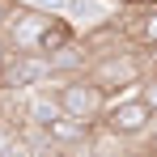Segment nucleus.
Returning <instances> with one entry per match:
<instances>
[{
    "mask_svg": "<svg viewBox=\"0 0 157 157\" xmlns=\"http://www.w3.org/2000/svg\"><path fill=\"white\" fill-rule=\"evenodd\" d=\"M85 77L110 98V94L123 89V85H136V89H140V85L149 81V59L136 55V51H106V55H98V59L89 64Z\"/></svg>",
    "mask_w": 157,
    "mask_h": 157,
    "instance_id": "obj_1",
    "label": "nucleus"
},
{
    "mask_svg": "<svg viewBox=\"0 0 157 157\" xmlns=\"http://www.w3.org/2000/svg\"><path fill=\"white\" fill-rule=\"evenodd\" d=\"M55 94V102H59V110L68 115V119H81V123H102L106 106H110V98H106L102 89L94 85L89 77H72V81H51L47 85Z\"/></svg>",
    "mask_w": 157,
    "mask_h": 157,
    "instance_id": "obj_2",
    "label": "nucleus"
},
{
    "mask_svg": "<svg viewBox=\"0 0 157 157\" xmlns=\"http://www.w3.org/2000/svg\"><path fill=\"white\" fill-rule=\"evenodd\" d=\"M157 123L153 106L144 102L140 94H128V98H110V106H106L102 115V132L110 136V140H136V136H149Z\"/></svg>",
    "mask_w": 157,
    "mask_h": 157,
    "instance_id": "obj_3",
    "label": "nucleus"
},
{
    "mask_svg": "<svg viewBox=\"0 0 157 157\" xmlns=\"http://www.w3.org/2000/svg\"><path fill=\"white\" fill-rule=\"evenodd\" d=\"M51 81H55L51 59L38 51H9L0 64V89L4 94H26L34 85H51Z\"/></svg>",
    "mask_w": 157,
    "mask_h": 157,
    "instance_id": "obj_4",
    "label": "nucleus"
},
{
    "mask_svg": "<svg viewBox=\"0 0 157 157\" xmlns=\"http://www.w3.org/2000/svg\"><path fill=\"white\" fill-rule=\"evenodd\" d=\"M102 128V123H81V119H55L51 128L43 132V140L51 144V153H77V144H89L94 140V132Z\"/></svg>",
    "mask_w": 157,
    "mask_h": 157,
    "instance_id": "obj_5",
    "label": "nucleus"
},
{
    "mask_svg": "<svg viewBox=\"0 0 157 157\" xmlns=\"http://www.w3.org/2000/svg\"><path fill=\"white\" fill-rule=\"evenodd\" d=\"M128 30H132V38H136V43H149V47H157V9H149V13H136Z\"/></svg>",
    "mask_w": 157,
    "mask_h": 157,
    "instance_id": "obj_6",
    "label": "nucleus"
},
{
    "mask_svg": "<svg viewBox=\"0 0 157 157\" xmlns=\"http://www.w3.org/2000/svg\"><path fill=\"white\" fill-rule=\"evenodd\" d=\"M140 98H144V102L153 106V115H157V77H153V72H149V81L140 85Z\"/></svg>",
    "mask_w": 157,
    "mask_h": 157,
    "instance_id": "obj_7",
    "label": "nucleus"
},
{
    "mask_svg": "<svg viewBox=\"0 0 157 157\" xmlns=\"http://www.w3.org/2000/svg\"><path fill=\"white\" fill-rule=\"evenodd\" d=\"M0 26H9V4L0 0Z\"/></svg>",
    "mask_w": 157,
    "mask_h": 157,
    "instance_id": "obj_8",
    "label": "nucleus"
},
{
    "mask_svg": "<svg viewBox=\"0 0 157 157\" xmlns=\"http://www.w3.org/2000/svg\"><path fill=\"white\" fill-rule=\"evenodd\" d=\"M149 140H153V153H157V123H153V132H149Z\"/></svg>",
    "mask_w": 157,
    "mask_h": 157,
    "instance_id": "obj_9",
    "label": "nucleus"
},
{
    "mask_svg": "<svg viewBox=\"0 0 157 157\" xmlns=\"http://www.w3.org/2000/svg\"><path fill=\"white\" fill-rule=\"evenodd\" d=\"M4 55H9V47H4V43H0V64H4Z\"/></svg>",
    "mask_w": 157,
    "mask_h": 157,
    "instance_id": "obj_10",
    "label": "nucleus"
},
{
    "mask_svg": "<svg viewBox=\"0 0 157 157\" xmlns=\"http://www.w3.org/2000/svg\"><path fill=\"white\" fill-rule=\"evenodd\" d=\"M55 157H85V153H55Z\"/></svg>",
    "mask_w": 157,
    "mask_h": 157,
    "instance_id": "obj_11",
    "label": "nucleus"
},
{
    "mask_svg": "<svg viewBox=\"0 0 157 157\" xmlns=\"http://www.w3.org/2000/svg\"><path fill=\"white\" fill-rule=\"evenodd\" d=\"M110 4H128V0H110Z\"/></svg>",
    "mask_w": 157,
    "mask_h": 157,
    "instance_id": "obj_12",
    "label": "nucleus"
}]
</instances>
